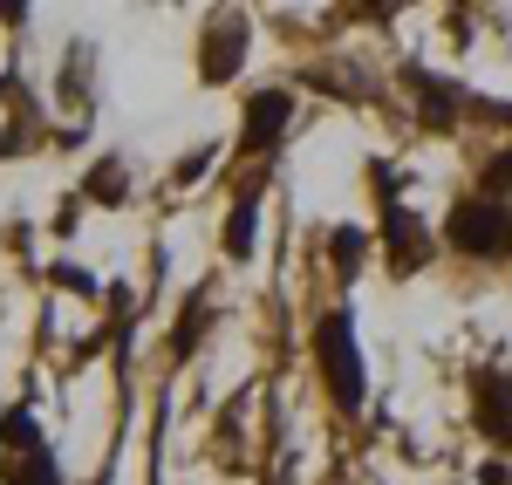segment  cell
I'll return each instance as SVG.
<instances>
[{
  "label": "cell",
  "mask_w": 512,
  "mask_h": 485,
  "mask_svg": "<svg viewBox=\"0 0 512 485\" xmlns=\"http://www.w3.org/2000/svg\"><path fill=\"white\" fill-rule=\"evenodd\" d=\"M315 363H321V383H328L335 410L355 417V410L369 404V369H362V342H355L349 308H328L315 322Z\"/></svg>",
  "instance_id": "cell-1"
},
{
  "label": "cell",
  "mask_w": 512,
  "mask_h": 485,
  "mask_svg": "<svg viewBox=\"0 0 512 485\" xmlns=\"http://www.w3.org/2000/svg\"><path fill=\"white\" fill-rule=\"evenodd\" d=\"M444 233H451V246L458 253H472V260H499V253H512V205L506 199H458L451 205V219H444Z\"/></svg>",
  "instance_id": "cell-2"
},
{
  "label": "cell",
  "mask_w": 512,
  "mask_h": 485,
  "mask_svg": "<svg viewBox=\"0 0 512 485\" xmlns=\"http://www.w3.org/2000/svg\"><path fill=\"white\" fill-rule=\"evenodd\" d=\"M376 185H383V246H390V267L396 274H417L431 260V240H424L417 212H403V199L390 192V171L383 164H376Z\"/></svg>",
  "instance_id": "cell-3"
},
{
  "label": "cell",
  "mask_w": 512,
  "mask_h": 485,
  "mask_svg": "<svg viewBox=\"0 0 512 485\" xmlns=\"http://www.w3.org/2000/svg\"><path fill=\"white\" fill-rule=\"evenodd\" d=\"M287 123H294V89H253V103H246V130H239V151H246V158H267Z\"/></svg>",
  "instance_id": "cell-4"
},
{
  "label": "cell",
  "mask_w": 512,
  "mask_h": 485,
  "mask_svg": "<svg viewBox=\"0 0 512 485\" xmlns=\"http://www.w3.org/2000/svg\"><path fill=\"white\" fill-rule=\"evenodd\" d=\"M472 417L492 445L512 451V369H472Z\"/></svg>",
  "instance_id": "cell-5"
},
{
  "label": "cell",
  "mask_w": 512,
  "mask_h": 485,
  "mask_svg": "<svg viewBox=\"0 0 512 485\" xmlns=\"http://www.w3.org/2000/svg\"><path fill=\"white\" fill-rule=\"evenodd\" d=\"M239 62H246V21H212L205 28V48H198V76L205 82H233L239 76Z\"/></svg>",
  "instance_id": "cell-6"
},
{
  "label": "cell",
  "mask_w": 512,
  "mask_h": 485,
  "mask_svg": "<svg viewBox=\"0 0 512 485\" xmlns=\"http://www.w3.org/2000/svg\"><path fill=\"white\" fill-rule=\"evenodd\" d=\"M403 82H410V103H417V117L431 123V130H451V123H458V110H465V96H458L451 82L424 76V69H403Z\"/></svg>",
  "instance_id": "cell-7"
},
{
  "label": "cell",
  "mask_w": 512,
  "mask_h": 485,
  "mask_svg": "<svg viewBox=\"0 0 512 485\" xmlns=\"http://www.w3.org/2000/svg\"><path fill=\"white\" fill-rule=\"evenodd\" d=\"M253 233H260V185H246L226 219V260H253Z\"/></svg>",
  "instance_id": "cell-8"
},
{
  "label": "cell",
  "mask_w": 512,
  "mask_h": 485,
  "mask_svg": "<svg viewBox=\"0 0 512 485\" xmlns=\"http://www.w3.org/2000/svg\"><path fill=\"white\" fill-rule=\"evenodd\" d=\"M82 199H96V205H123V199H130V185H123V158H96V164H89Z\"/></svg>",
  "instance_id": "cell-9"
},
{
  "label": "cell",
  "mask_w": 512,
  "mask_h": 485,
  "mask_svg": "<svg viewBox=\"0 0 512 485\" xmlns=\"http://www.w3.org/2000/svg\"><path fill=\"white\" fill-rule=\"evenodd\" d=\"M335 274H349L355 281V267H362V253H369V233H355V226H335Z\"/></svg>",
  "instance_id": "cell-10"
},
{
  "label": "cell",
  "mask_w": 512,
  "mask_h": 485,
  "mask_svg": "<svg viewBox=\"0 0 512 485\" xmlns=\"http://www.w3.org/2000/svg\"><path fill=\"white\" fill-rule=\"evenodd\" d=\"M205 322H212V301H205V294H192V315H178V335H171V342H178V356H192V349H198Z\"/></svg>",
  "instance_id": "cell-11"
},
{
  "label": "cell",
  "mask_w": 512,
  "mask_h": 485,
  "mask_svg": "<svg viewBox=\"0 0 512 485\" xmlns=\"http://www.w3.org/2000/svg\"><path fill=\"white\" fill-rule=\"evenodd\" d=\"M506 185H512V151H499V158L485 164V199H499Z\"/></svg>",
  "instance_id": "cell-12"
},
{
  "label": "cell",
  "mask_w": 512,
  "mask_h": 485,
  "mask_svg": "<svg viewBox=\"0 0 512 485\" xmlns=\"http://www.w3.org/2000/svg\"><path fill=\"white\" fill-rule=\"evenodd\" d=\"M55 281H62V287H76V294H89V287H96L89 274H82V267H55Z\"/></svg>",
  "instance_id": "cell-13"
}]
</instances>
